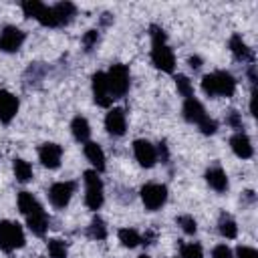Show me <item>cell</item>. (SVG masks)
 Returning <instances> with one entry per match:
<instances>
[{"instance_id": "30", "label": "cell", "mask_w": 258, "mask_h": 258, "mask_svg": "<svg viewBox=\"0 0 258 258\" xmlns=\"http://www.w3.org/2000/svg\"><path fill=\"white\" fill-rule=\"evenodd\" d=\"M48 254L50 258H67V246L62 240H48Z\"/></svg>"}, {"instance_id": "23", "label": "cell", "mask_w": 258, "mask_h": 258, "mask_svg": "<svg viewBox=\"0 0 258 258\" xmlns=\"http://www.w3.org/2000/svg\"><path fill=\"white\" fill-rule=\"evenodd\" d=\"M218 230H220V234H222L224 238H236V234H238V226H236L234 218L228 216V214H222V216H220Z\"/></svg>"}, {"instance_id": "26", "label": "cell", "mask_w": 258, "mask_h": 258, "mask_svg": "<svg viewBox=\"0 0 258 258\" xmlns=\"http://www.w3.org/2000/svg\"><path fill=\"white\" fill-rule=\"evenodd\" d=\"M89 236L95 238V240H105V238H107V226H105V222H103L99 216L91 222V226H89Z\"/></svg>"}, {"instance_id": "36", "label": "cell", "mask_w": 258, "mask_h": 258, "mask_svg": "<svg viewBox=\"0 0 258 258\" xmlns=\"http://www.w3.org/2000/svg\"><path fill=\"white\" fill-rule=\"evenodd\" d=\"M189 67L191 69H200L202 67V58L200 56H189Z\"/></svg>"}, {"instance_id": "16", "label": "cell", "mask_w": 258, "mask_h": 258, "mask_svg": "<svg viewBox=\"0 0 258 258\" xmlns=\"http://www.w3.org/2000/svg\"><path fill=\"white\" fill-rule=\"evenodd\" d=\"M230 50H232V54H234L236 60L254 64V52H252V48L242 40L240 34H232V38H230Z\"/></svg>"}, {"instance_id": "32", "label": "cell", "mask_w": 258, "mask_h": 258, "mask_svg": "<svg viewBox=\"0 0 258 258\" xmlns=\"http://www.w3.org/2000/svg\"><path fill=\"white\" fill-rule=\"evenodd\" d=\"M97 40H99V32H97V30H87L85 36H83V46H85V50H93V46L97 44Z\"/></svg>"}, {"instance_id": "35", "label": "cell", "mask_w": 258, "mask_h": 258, "mask_svg": "<svg viewBox=\"0 0 258 258\" xmlns=\"http://www.w3.org/2000/svg\"><path fill=\"white\" fill-rule=\"evenodd\" d=\"M236 256L238 258H258V254H256V250L252 246H238Z\"/></svg>"}, {"instance_id": "5", "label": "cell", "mask_w": 258, "mask_h": 258, "mask_svg": "<svg viewBox=\"0 0 258 258\" xmlns=\"http://www.w3.org/2000/svg\"><path fill=\"white\" fill-rule=\"evenodd\" d=\"M24 246V232L18 224L2 220L0 222V248L4 252H12L16 248Z\"/></svg>"}, {"instance_id": "4", "label": "cell", "mask_w": 258, "mask_h": 258, "mask_svg": "<svg viewBox=\"0 0 258 258\" xmlns=\"http://www.w3.org/2000/svg\"><path fill=\"white\" fill-rule=\"evenodd\" d=\"M83 181H85V204L89 210L97 212L103 206V181L99 179L97 171H85L83 173Z\"/></svg>"}, {"instance_id": "25", "label": "cell", "mask_w": 258, "mask_h": 258, "mask_svg": "<svg viewBox=\"0 0 258 258\" xmlns=\"http://www.w3.org/2000/svg\"><path fill=\"white\" fill-rule=\"evenodd\" d=\"M119 240H121V244L127 246V248H135L137 244H141V236H139L137 230H133V228H121V230H119Z\"/></svg>"}, {"instance_id": "1", "label": "cell", "mask_w": 258, "mask_h": 258, "mask_svg": "<svg viewBox=\"0 0 258 258\" xmlns=\"http://www.w3.org/2000/svg\"><path fill=\"white\" fill-rule=\"evenodd\" d=\"M149 34H151V42H153V48H151V60H153V64L159 71H163V73H173V69H175V56H173V50L165 44V32H163V28L157 26V24H151Z\"/></svg>"}, {"instance_id": "2", "label": "cell", "mask_w": 258, "mask_h": 258, "mask_svg": "<svg viewBox=\"0 0 258 258\" xmlns=\"http://www.w3.org/2000/svg\"><path fill=\"white\" fill-rule=\"evenodd\" d=\"M202 89L210 97H232L236 91V79L228 71H214L202 79Z\"/></svg>"}, {"instance_id": "11", "label": "cell", "mask_w": 258, "mask_h": 258, "mask_svg": "<svg viewBox=\"0 0 258 258\" xmlns=\"http://www.w3.org/2000/svg\"><path fill=\"white\" fill-rule=\"evenodd\" d=\"M93 97H95V103L101 105V107H109L113 103V97H111L109 87H107L105 73H95L93 75Z\"/></svg>"}, {"instance_id": "19", "label": "cell", "mask_w": 258, "mask_h": 258, "mask_svg": "<svg viewBox=\"0 0 258 258\" xmlns=\"http://www.w3.org/2000/svg\"><path fill=\"white\" fill-rule=\"evenodd\" d=\"M85 157L91 161V165L97 169V171H103L105 169V153L101 149V145L93 143V141H87L85 143Z\"/></svg>"}, {"instance_id": "22", "label": "cell", "mask_w": 258, "mask_h": 258, "mask_svg": "<svg viewBox=\"0 0 258 258\" xmlns=\"http://www.w3.org/2000/svg\"><path fill=\"white\" fill-rule=\"evenodd\" d=\"M38 208H42V206L36 202V198H34L32 194H28V191H20V194H18V210H20L24 216L36 212Z\"/></svg>"}, {"instance_id": "18", "label": "cell", "mask_w": 258, "mask_h": 258, "mask_svg": "<svg viewBox=\"0 0 258 258\" xmlns=\"http://www.w3.org/2000/svg\"><path fill=\"white\" fill-rule=\"evenodd\" d=\"M26 224H28V228H30L32 234L44 236L46 230H48V216H46V212L42 208H38L36 212H32V214L26 216Z\"/></svg>"}, {"instance_id": "31", "label": "cell", "mask_w": 258, "mask_h": 258, "mask_svg": "<svg viewBox=\"0 0 258 258\" xmlns=\"http://www.w3.org/2000/svg\"><path fill=\"white\" fill-rule=\"evenodd\" d=\"M177 226H181V230H183L185 234H196V230H198L196 220H194L191 216H187V214H183V216L177 218Z\"/></svg>"}, {"instance_id": "12", "label": "cell", "mask_w": 258, "mask_h": 258, "mask_svg": "<svg viewBox=\"0 0 258 258\" xmlns=\"http://www.w3.org/2000/svg\"><path fill=\"white\" fill-rule=\"evenodd\" d=\"M105 129H107L111 135H115V137L123 135V133H125V129H127L125 111H123V109H119V107L111 109V111L107 113V117H105Z\"/></svg>"}, {"instance_id": "13", "label": "cell", "mask_w": 258, "mask_h": 258, "mask_svg": "<svg viewBox=\"0 0 258 258\" xmlns=\"http://www.w3.org/2000/svg\"><path fill=\"white\" fill-rule=\"evenodd\" d=\"M38 157L42 161L44 167L48 169H56L60 165V157H62V147L56 143H44L38 149Z\"/></svg>"}, {"instance_id": "17", "label": "cell", "mask_w": 258, "mask_h": 258, "mask_svg": "<svg viewBox=\"0 0 258 258\" xmlns=\"http://www.w3.org/2000/svg\"><path fill=\"white\" fill-rule=\"evenodd\" d=\"M206 181H208V185H210L212 189H216V191H220V194L228 189V175H226V171H224L220 165L208 167V171H206Z\"/></svg>"}, {"instance_id": "34", "label": "cell", "mask_w": 258, "mask_h": 258, "mask_svg": "<svg viewBox=\"0 0 258 258\" xmlns=\"http://www.w3.org/2000/svg\"><path fill=\"white\" fill-rule=\"evenodd\" d=\"M212 258H234V254H232V250L226 244H218L212 250Z\"/></svg>"}, {"instance_id": "6", "label": "cell", "mask_w": 258, "mask_h": 258, "mask_svg": "<svg viewBox=\"0 0 258 258\" xmlns=\"http://www.w3.org/2000/svg\"><path fill=\"white\" fill-rule=\"evenodd\" d=\"M141 200L147 210H159L167 200V187L163 183H145L141 187Z\"/></svg>"}, {"instance_id": "24", "label": "cell", "mask_w": 258, "mask_h": 258, "mask_svg": "<svg viewBox=\"0 0 258 258\" xmlns=\"http://www.w3.org/2000/svg\"><path fill=\"white\" fill-rule=\"evenodd\" d=\"M12 169H14V175H16L18 181H30V179H32V167H30L28 161H24V159H14Z\"/></svg>"}, {"instance_id": "3", "label": "cell", "mask_w": 258, "mask_h": 258, "mask_svg": "<svg viewBox=\"0 0 258 258\" xmlns=\"http://www.w3.org/2000/svg\"><path fill=\"white\" fill-rule=\"evenodd\" d=\"M107 77V87L113 99H121L125 97V93L129 91V69L125 64H113L109 69V73H105Z\"/></svg>"}, {"instance_id": "10", "label": "cell", "mask_w": 258, "mask_h": 258, "mask_svg": "<svg viewBox=\"0 0 258 258\" xmlns=\"http://www.w3.org/2000/svg\"><path fill=\"white\" fill-rule=\"evenodd\" d=\"M181 111H183L185 121L196 123L198 127L210 119V117H208V113H206V109H204V105H202L196 97H187V99H185V103H183V109H181Z\"/></svg>"}, {"instance_id": "20", "label": "cell", "mask_w": 258, "mask_h": 258, "mask_svg": "<svg viewBox=\"0 0 258 258\" xmlns=\"http://www.w3.org/2000/svg\"><path fill=\"white\" fill-rule=\"evenodd\" d=\"M71 131H73V137L81 143H87L89 137H91V127H89V121L81 115H77L73 121H71Z\"/></svg>"}, {"instance_id": "27", "label": "cell", "mask_w": 258, "mask_h": 258, "mask_svg": "<svg viewBox=\"0 0 258 258\" xmlns=\"http://www.w3.org/2000/svg\"><path fill=\"white\" fill-rule=\"evenodd\" d=\"M42 8H44V4L38 2V0H26V2H22V12L28 18H38V14L42 12Z\"/></svg>"}, {"instance_id": "14", "label": "cell", "mask_w": 258, "mask_h": 258, "mask_svg": "<svg viewBox=\"0 0 258 258\" xmlns=\"http://www.w3.org/2000/svg\"><path fill=\"white\" fill-rule=\"evenodd\" d=\"M16 111H18V99L12 93L0 89V121L10 123L16 115Z\"/></svg>"}, {"instance_id": "7", "label": "cell", "mask_w": 258, "mask_h": 258, "mask_svg": "<svg viewBox=\"0 0 258 258\" xmlns=\"http://www.w3.org/2000/svg\"><path fill=\"white\" fill-rule=\"evenodd\" d=\"M77 183L75 181H56L48 189V200L54 208H64L71 202V196L75 194Z\"/></svg>"}, {"instance_id": "38", "label": "cell", "mask_w": 258, "mask_h": 258, "mask_svg": "<svg viewBox=\"0 0 258 258\" xmlns=\"http://www.w3.org/2000/svg\"><path fill=\"white\" fill-rule=\"evenodd\" d=\"M40 258H44V256H40Z\"/></svg>"}, {"instance_id": "15", "label": "cell", "mask_w": 258, "mask_h": 258, "mask_svg": "<svg viewBox=\"0 0 258 258\" xmlns=\"http://www.w3.org/2000/svg\"><path fill=\"white\" fill-rule=\"evenodd\" d=\"M230 147H232V151H234L238 157H242V159H248V157H252V153H254L252 141H250V137H248L244 131H238V133H234V135L230 137Z\"/></svg>"}, {"instance_id": "9", "label": "cell", "mask_w": 258, "mask_h": 258, "mask_svg": "<svg viewBox=\"0 0 258 258\" xmlns=\"http://www.w3.org/2000/svg\"><path fill=\"white\" fill-rule=\"evenodd\" d=\"M133 153H135V159L139 161V165H143V167H153L157 161V149L145 139H137L133 143Z\"/></svg>"}, {"instance_id": "33", "label": "cell", "mask_w": 258, "mask_h": 258, "mask_svg": "<svg viewBox=\"0 0 258 258\" xmlns=\"http://www.w3.org/2000/svg\"><path fill=\"white\" fill-rule=\"evenodd\" d=\"M226 125H230L232 129H242L244 125H242L240 113H238V111H228V115H226Z\"/></svg>"}, {"instance_id": "28", "label": "cell", "mask_w": 258, "mask_h": 258, "mask_svg": "<svg viewBox=\"0 0 258 258\" xmlns=\"http://www.w3.org/2000/svg\"><path fill=\"white\" fill-rule=\"evenodd\" d=\"M181 258H204V250L198 242H189L181 246Z\"/></svg>"}, {"instance_id": "37", "label": "cell", "mask_w": 258, "mask_h": 258, "mask_svg": "<svg viewBox=\"0 0 258 258\" xmlns=\"http://www.w3.org/2000/svg\"><path fill=\"white\" fill-rule=\"evenodd\" d=\"M139 258H149V256H145V254H143V256H139Z\"/></svg>"}, {"instance_id": "21", "label": "cell", "mask_w": 258, "mask_h": 258, "mask_svg": "<svg viewBox=\"0 0 258 258\" xmlns=\"http://www.w3.org/2000/svg\"><path fill=\"white\" fill-rule=\"evenodd\" d=\"M52 10H54V14H56L60 26H62V24H69V22L73 20V16L77 14V8H75L73 2H58V4H52Z\"/></svg>"}, {"instance_id": "29", "label": "cell", "mask_w": 258, "mask_h": 258, "mask_svg": "<svg viewBox=\"0 0 258 258\" xmlns=\"http://www.w3.org/2000/svg\"><path fill=\"white\" fill-rule=\"evenodd\" d=\"M175 87H177V91L187 99V97H194V87H191V83H189V79L185 77V75H177L175 77Z\"/></svg>"}, {"instance_id": "8", "label": "cell", "mask_w": 258, "mask_h": 258, "mask_svg": "<svg viewBox=\"0 0 258 258\" xmlns=\"http://www.w3.org/2000/svg\"><path fill=\"white\" fill-rule=\"evenodd\" d=\"M26 34L16 28V26H4L2 32H0V50L2 52H16L22 42H24Z\"/></svg>"}]
</instances>
